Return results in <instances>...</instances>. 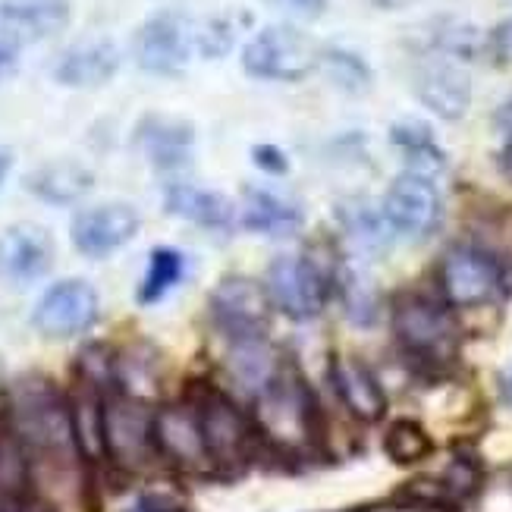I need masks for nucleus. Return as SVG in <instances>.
<instances>
[{
  "label": "nucleus",
  "instance_id": "obj_26",
  "mask_svg": "<svg viewBox=\"0 0 512 512\" xmlns=\"http://www.w3.org/2000/svg\"><path fill=\"white\" fill-rule=\"evenodd\" d=\"M230 371L236 374V381L246 387L261 393L267 384L274 381V362H271V349H264L258 337L249 340H239L233 359H230Z\"/></svg>",
  "mask_w": 512,
  "mask_h": 512
},
{
  "label": "nucleus",
  "instance_id": "obj_10",
  "mask_svg": "<svg viewBox=\"0 0 512 512\" xmlns=\"http://www.w3.org/2000/svg\"><path fill=\"white\" fill-rule=\"evenodd\" d=\"M443 293L456 305H478L494 299L500 289V267L497 261L475 249V246H456L443 258Z\"/></svg>",
  "mask_w": 512,
  "mask_h": 512
},
{
  "label": "nucleus",
  "instance_id": "obj_36",
  "mask_svg": "<svg viewBox=\"0 0 512 512\" xmlns=\"http://www.w3.org/2000/svg\"><path fill=\"white\" fill-rule=\"evenodd\" d=\"M7 63H10V51H7V48H0V70H4Z\"/></svg>",
  "mask_w": 512,
  "mask_h": 512
},
{
  "label": "nucleus",
  "instance_id": "obj_21",
  "mask_svg": "<svg viewBox=\"0 0 512 512\" xmlns=\"http://www.w3.org/2000/svg\"><path fill=\"white\" fill-rule=\"evenodd\" d=\"M337 390L349 412H355L365 421H374L384 415V390L377 387L374 374L355 359H340L337 362Z\"/></svg>",
  "mask_w": 512,
  "mask_h": 512
},
{
  "label": "nucleus",
  "instance_id": "obj_18",
  "mask_svg": "<svg viewBox=\"0 0 512 512\" xmlns=\"http://www.w3.org/2000/svg\"><path fill=\"white\" fill-rule=\"evenodd\" d=\"M418 95L434 110V114L456 120L465 114V107H469L472 88H469V76H465L459 66L431 63L418 76Z\"/></svg>",
  "mask_w": 512,
  "mask_h": 512
},
{
  "label": "nucleus",
  "instance_id": "obj_13",
  "mask_svg": "<svg viewBox=\"0 0 512 512\" xmlns=\"http://www.w3.org/2000/svg\"><path fill=\"white\" fill-rule=\"evenodd\" d=\"M264 431L280 443H299L311 431V399L305 387L289 374H277L261 390Z\"/></svg>",
  "mask_w": 512,
  "mask_h": 512
},
{
  "label": "nucleus",
  "instance_id": "obj_34",
  "mask_svg": "<svg viewBox=\"0 0 512 512\" xmlns=\"http://www.w3.org/2000/svg\"><path fill=\"white\" fill-rule=\"evenodd\" d=\"M500 164H503V173L512 180V123H509V136H506V145H503V154H500Z\"/></svg>",
  "mask_w": 512,
  "mask_h": 512
},
{
  "label": "nucleus",
  "instance_id": "obj_8",
  "mask_svg": "<svg viewBox=\"0 0 512 512\" xmlns=\"http://www.w3.org/2000/svg\"><path fill=\"white\" fill-rule=\"evenodd\" d=\"M387 224L403 236H428L440 220V195L425 173H406L384 198Z\"/></svg>",
  "mask_w": 512,
  "mask_h": 512
},
{
  "label": "nucleus",
  "instance_id": "obj_24",
  "mask_svg": "<svg viewBox=\"0 0 512 512\" xmlns=\"http://www.w3.org/2000/svg\"><path fill=\"white\" fill-rule=\"evenodd\" d=\"M70 415H73V431H76V443L82 447L85 456L98 459L107 443H104V403L98 399V390L92 381H85L73 403H70Z\"/></svg>",
  "mask_w": 512,
  "mask_h": 512
},
{
  "label": "nucleus",
  "instance_id": "obj_30",
  "mask_svg": "<svg viewBox=\"0 0 512 512\" xmlns=\"http://www.w3.org/2000/svg\"><path fill=\"white\" fill-rule=\"evenodd\" d=\"M387 447H390L393 459L412 462L418 456H425L428 440H425V434L418 431V425H412V421H399V425L387 434Z\"/></svg>",
  "mask_w": 512,
  "mask_h": 512
},
{
  "label": "nucleus",
  "instance_id": "obj_29",
  "mask_svg": "<svg viewBox=\"0 0 512 512\" xmlns=\"http://www.w3.org/2000/svg\"><path fill=\"white\" fill-rule=\"evenodd\" d=\"M343 302H346V311L355 324H371L377 315L374 286L359 267H352V264L343 271Z\"/></svg>",
  "mask_w": 512,
  "mask_h": 512
},
{
  "label": "nucleus",
  "instance_id": "obj_22",
  "mask_svg": "<svg viewBox=\"0 0 512 512\" xmlns=\"http://www.w3.org/2000/svg\"><path fill=\"white\" fill-rule=\"evenodd\" d=\"M29 189L32 195L44 198L51 205H70L76 198H82L92 189V173L79 164H48L29 176Z\"/></svg>",
  "mask_w": 512,
  "mask_h": 512
},
{
  "label": "nucleus",
  "instance_id": "obj_14",
  "mask_svg": "<svg viewBox=\"0 0 512 512\" xmlns=\"http://www.w3.org/2000/svg\"><path fill=\"white\" fill-rule=\"evenodd\" d=\"M198 421H202V434H205V447L208 456L217 462H236L242 453H246V421H242L239 409L230 403L227 396L220 393H208L202 399V406L195 409Z\"/></svg>",
  "mask_w": 512,
  "mask_h": 512
},
{
  "label": "nucleus",
  "instance_id": "obj_15",
  "mask_svg": "<svg viewBox=\"0 0 512 512\" xmlns=\"http://www.w3.org/2000/svg\"><path fill=\"white\" fill-rule=\"evenodd\" d=\"M70 19V0H0V29L19 41L57 35Z\"/></svg>",
  "mask_w": 512,
  "mask_h": 512
},
{
  "label": "nucleus",
  "instance_id": "obj_17",
  "mask_svg": "<svg viewBox=\"0 0 512 512\" xmlns=\"http://www.w3.org/2000/svg\"><path fill=\"white\" fill-rule=\"evenodd\" d=\"M117 66H120V54L114 44L88 41V44H76V48H70L60 57L54 76L73 88H95L114 76Z\"/></svg>",
  "mask_w": 512,
  "mask_h": 512
},
{
  "label": "nucleus",
  "instance_id": "obj_16",
  "mask_svg": "<svg viewBox=\"0 0 512 512\" xmlns=\"http://www.w3.org/2000/svg\"><path fill=\"white\" fill-rule=\"evenodd\" d=\"M154 440L161 443V450L170 459L183 465H202L205 459H211L205 447L202 421H198V412L189 406H170L154 418Z\"/></svg>",
  "mask_w": 512,
  "mask_h": 512
},
{
  "label": "nucleus",
  "instance_id": "obj_11",
  "mask_svg": "<svg viewBox=\"0 0 512 512\" xmlns=\"http://www.w3.org/2000/svg\"><path fill=\"white\" fill-rule=\"evenodd\" d=\"M54 239L38 224H16L0 233V280L13 286L35 283L51 271Z\"/></svg>",
  "mask_w": 512,
  "mask_h": 512
},
{
  "label": "nucleus",
  "instance_id": "obj_35",
  "mask_svg": "<svg viewBox=\"0 0 512 512\" xmlns=\"http://www.w3.org/2000/svg\"><path fill=\"white\" fill-rule=\"evenodd\" d=\"M10 167H13V151L10 148H0V183L7 180Z\"/></svg>",
  "mask_w": 512,
  "mask_h": 512
},
{
  "label": "nucleus",
  "instance_id": "obj_4",
  "mask_svg": "<svg viewBox=\"0 0 512 512\" xmlns=\"http://www.w3.org/2000/svg\"><path fill=\"white\" fill-rule=\"evenodd\" d=\"M98 318V293L85 280H60L35 305V327L51 340L79 337Z\"/></svg>",
  "mask_w": 512,
  "mask_h": 512
},
{
  "label": "nucleus",
  "instance_id": "obj_2",
  "mask_svg": "<svg viewBox=\"0 0 512 512\" xmlns=\"http://www.w3.org/2000/svg\"><path fill=\"white\" fill-rule=\"evenodd\" d=\"M242 63L258 79L293 82L318 66V48L305 32L293 26H271L246 44Z\"/></svg>",
  "mask_w": 512,
  "mask_h": 512
},
{
  "label": "nucleus",
  "instance_id": "obj_1",
  "mask_svg": "<svg viewBox=\"0 0 512 512\" xmlns=\"http://www.w3.org/2000/svg\"><path fill=\"white\" fill-rule=\"evenodd\" d=\"M13 434L44 456L70 459L76 447L70 403L41 377L19 381L13 390Z\"/></svg>",
  "mask_w": 512,
  "mask_h": 512
},
{
  "label": "nucleus",
  "instance_id": "obj_19",
  "mask_svg": "<svg viewBox=\"0 0 512 512\" xmlns=\"http://www.w3.org/2000/svg\"><path fill=\"white\" fill-rule=\"evenodd\" d=\"M164 205L170 214L192 220V224L211 227V230H224L233 224L230 198L214 192V189H202V186H192V183H173V186H167Z\"/></svg>",
  "mask_w": 512,
  "mask_h": 512
},
{
  "label": "nucleus",
  "instance_id": "obj_28",
  "mask_svg": "<svg viewBox=\"0 0 512 512\" xmlns=\"http://www.w3.org/2000/svg\"><path fill=\"white\" fill-rule=\"evenodd\" d=\"M180 277H183V255L173 249H154L148 277L139 289V302H158L170 286H176Z\"/></svg>",
  "mask_w": 512,
  "mask_h": 512
},
{
  "label": "nucleus",
  "instance_id": "obj_31",
  "mask_svg": "<svg viewBox=\"0 0 512 512\" xmlns=\"http://www.w3.org/2000/svg\"><path fill=\"white\" fill-rule=\"evenodd\" d=\"M271 4L293 16H318L327 7V0H271Z\"/></svg>",
  "mask_w": 512,
  "mask_h": 512
},
{
  "label": "nucleus",
  "instance_id": "obj_9",
  "mask_svg": "<svg viewBox=\"0 0 512 512\" xmlns=\"http://www.w3.org/2000/svg\"><path fill=\"white\" fill-rule=\"evenodd\" d=\"M151 437L154 418L142 399L123 393L104 406V443L117 462L139 465L151 450Z\"/></svg>",
  "mask_w": 512,
  "mask_h": 512
},
{
  "label": "nucleus",
  "instance_id": "obj_27",
  "mask_svg": "<svg viewBox=\"0 0 512 512\" xmlns=\"http://www.w3.org/2000/svg\"><path fill=\"white\" fill-rule=\"evenodd\" d=\"M26 453L16 434H0V509H10L26 494Z\"/></svg>",
  "mask_w": 512,
  "mask_h": 512
},
{
  "label": "nucleus",
  "instance_id": "obj_7",
  "mask_svg": "<svg viewBox=\"0 0 512 512\" xmlns=\"http://www.w3.org/2000/svg\"><path fill=\"white\" fill-rule=\"evenodd\" d=\"M211 311L217 324L230 330L233 337L249 340L264 330L267 318H271V299H267L264 286L249 277H227L217 283L211 296Z\"/></svg>",
  "mask_w": 512,
  "mask_h": 512
},
{
  "label": "nucleus",
  "instance_id": "obj_32",
  "mask_svg": "<svg viewBox=\"0 0 512 512\" xmlns=\"http://www.w3.org/2000/svg\"><path fill=\"white\" fill-rule=\"evenodd\" d=\"M255 158H258L261 167L271 164L274 173H283V170H286V164H283V158H280V151H277V148H258V151H255Z\"/></svg>",
  "mask_w": 512,
  "mask_h": 512
},
{
  "label": "nucleus",
  "instance_id": "obj_12",
  "mask_svg": "<svg viewBox=\"0 0 512 512\" xmlns=\"http://www.w3.org/2000/svg\"><path fill=\"white\" fill-rule=\"evenodd\" d=\"M267 289L289 318L308 321L324 305V280L315 264L299 255H280L267 274Z\"/></svg>",
  "mask_w": 512,
  "mask_h": 512
},
{
  "label": "nucleus",
  "instance_id": "obj_20",
  "mask_svg": "<svg viewBox=\"0 0 512 512\" xmlns=\"http://www.w3.org/2000/svg\"><path fill=\"white\" fill-rule=\"evenodd\" d=\"M242 224L249 230L267 233V236H289L293 230H299L302 211L289 202V198H283L271 189H249Z\"/></svg>",
  "mask_w": 512,
  "mask_h": 512
},
{
  "label": "nucleus",
  "instance_id": "obj_6",
  "mask_svg": "<svg viewBox=\"0 0 512 512\" xmlns=\"http://www.w3.org/2000/svg\"><path fill=\"white\" fill-rule=\"evenodd\" d=\"M139 233V211L123 202L95 205L82 214H76L70 236L73 246L85 258H104L110 252L123 249L126 242Z\"/></svg>",
  "mask_w": 512,
  "mask_h": 512
},
{
  "label": "nucleus",
  "instance_id": "obj_37",
  "mask_svg": "<svg viewBox=\"0 0 512 512\" xmlns=\"http://www.w3.org/2000/svg\"><path fill=\"white\" fill-rule=\"evenodd\" d=\"M506 393H509V399H512V371H509V377H506Z\"/></svg>",
  "mask_w": 512,
  "mask_h": 512
},
{
  "label": "nucleus",
  "instance_id": "obj_23",
  "mask_svg": "<svg viewBox=\"0 0 512 512\" xmlns=\"http://www.w3.org/2000/svg\"><path fill=\"white\" fill-rule=\"evenodd\" d=\"M142 148L158 167H176L186 161L192 148V129L176 120H145L139 129Z\"/></svg>",
  "mask_w": 512,
  "mask_h": 512
},
{
  "label": "nucleus",
  "instance_id": "obj_5",
  "mask_svg": "<svg viewBox=\"0 0 512 512\" xmlns=\"http://www.w3.org/2000/svg\"><path fill=\"white\" fill-rule=\"evenodd\" d=\"M198 41V32L192 22H186L176 13H161L148 19L136 35V57L148 73H180L192 57V48Z\"/></svg>",
  "mask_w": 512,
  "mask_h": 512
},
{
  "label": "nucleus",
  "instance_id": "obj_33",
  "mask_svg": "<svg viewBox=\"0 0 512 512\" xmlns=\"http://www.w3.org/2000/svg\"><path fill=\"white\" fill-rule=\"evenodd\" d=\"M494 44H497V54H500L503 60H512V22H506V26L497 29Z\"/></svg>",
  "mask_w": 512,
  "mask_h": 512
},
{
  "label": "nucleus",
  "instance_id": "obj_25",
  "mask_svg": "<svg viewBox=\"0 0 512 512\" xmlns=\"http://www.w3.org/2000/svg\"><path fill=\"white\" fill-rule=\"evenodd\" d=\"M340 224L346 236L355 242V249H362L368 255H377L390 246L393 227L387 224L384 211H374L368 202H346L340 208Z\"/></svg>",
  "mask_w": 512,
  "mask_h": 512
},
{
  "label": "nucleus",
  "instance_id": "obj_3",
  "mask_svg": "<svg viewBox=\"0 0 512 512\" xmlns=\"http://www.w3.org/2000/svg\"><path fill=\"white\" fill-rule=\"evenodd\" d=\"M396 337L421 359H440L456 346V321L443 305L425 296H406L393 311Z\"/></svg>",
  "mask_w": 512,
  "mask_h": 512
}]
</instances>
